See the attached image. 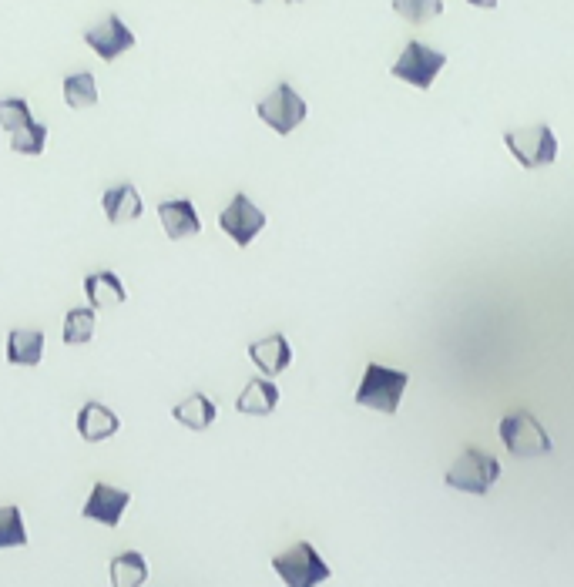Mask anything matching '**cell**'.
Here are the masks:
<instances>
[{
    "mask_svg": "<svg viewBox=\"0 0 574 587\" xmlns=\"http://www.w3.org/2000/svg\"><path fill=\"white\" fill-rule=\"evenodd\" d=\"M407 383H410V373H403V369L370 363L366 366V373H363L360 390H356V406H366V410L393 416L400 410V400H403Z\"/></svg>",
    "mask_w": 574,
    "mask_h": 587,
    "instance_id": "6da1fadb",
    "label": "cell"
},
{
    "mask_svg": "<svg viewBox=\"0 0 574 587\" xmlns=\"http://www.w3.org/2000/svg\"><path fill=\"white\" fill-rule=\"evenodd\" d=\"M497 433H501L504 447L511 450L517 460H534V457H548V453H554V440L548 437V430L538 423V416L531 410L507 413L501 426H497Z\"/></svg>",
    "mask_w": 574,
    "mask_h": 587,
    "instance_id": "7a4b0ae2",
    "label": "cell"
},
{
    "mask_svg": "<svg viewBox=\"0 0 574 587\" xmlns=\"http://www.w3.org/2000/svg\"><path fill=\"white\" fill-rule=\"evenodd\" d=\"M497 480H501V463L481 447H467L457 457L454 467L447 470V487L460 490V494H474V497L491 494Z\"/></svg>",
    "mask_w": 574,
    "mask_h": 587,
    "instance_id": "3957f363",
    "label": "cell"
},
{
    "mask_svg": "<svg viewBox=\"0 0 574 587\" xmlns=\"http://www.w3.org/2000/svg\"><path fill=\"white\" fill-rule=\"evenodd\" d=\"M504 145L511 148L517 165L528 168H548L558 158V135L551 125H531V128H511L504 131Z\"/></svg>",
    "mask_w": 574,
    "mask_h": 587,
    "instance_id": "277c9868",
    "label": "cell"
},
{
    "mask_svg": "<svg viewBox=\"0 0 574 587\" xmlns=\"http://www.w3.org/2000/svg\"><path fill=\"white\" fill-rule=\"evenodd\" d=\"M444 64H447V54L434 51V47L423 44V41H407V47H403V54L390 68V74L417 91H430L437 81V74L444 71Z\"/></svg>",
    "mask_w": 574,
    "mask_h": 587,
    "instance_id": "5b68a950",
    "label": "cell"
},
{
    "mask_svg": "<svg viewBox=\"0 0 574 587\" xmlns=\"http://www.w3.org/2000/svg\"><path fill=\"white\" fill-rule=\"evenodd\" d=\"M256 115H259V121H266L276 135H293V131L306 121L309 104L303 101V94L293 91V84L282 81V84H276V91L266 94V98L256 104Z\"/></svg>",
    "mask_w": 574,
    "mask_h": 587,
    "instance_id": "8992f818",
    "label": "cell"
},
{
    "mask_svg": "<svg viewBox=\"0 0 574 587\" xmlns=\"http://www.w3.org/2000/svg\"><path fill=\"white\" fill-rule=\"evenodd\" d=\"M272 567H276V574L289 587H313L329 577V564L319 557V551L309 541H299L289 551L276 554L272 557Z\"/></svg>",
    "mask_w": 574,
    "mask_h": 587,
    "instance_id": "52a82bcc",
    "label": "cell"
},
{
    "mask_svg": "<svg viewBox=\"0 0 574 587\" xmlns=\"http://www.w3.org/2000/svg\"><path fill=\"white\" fill-rule=\"evenodd\" d=\"M219 225H222V232L239 245V249H246V245L256 239L262 229H266V212H262L249 195L239 192L229 205L222 208Z\"/></svg>",
    "mask_w": 574,
    "mask_h": 587,
    "instance_id": "ba28073f",
    "label": "cell"
},
{
    "mask_svg": "<svg viewBox=\"0 0 574 587\" xmlns=\"http://www.w3.org/2000/svg\"><path fill=\"white\" fill-rule=\"evenodd\" d=\"M84 44H88L101 61H118L121 54L135 47V34L128 31L118 14H108L105 21L94 24L91 31L84 34Z\"/></svg>",
    "mask_w": 574,
    "mask_h": 587,
    "instance_id": "9c48e42d",
    "label": "cell"
},
{
    "mask_svg": "<svg viewBox=\"0 0 574 587\" xmlns=\"http://www.w3.org/2000/svg\"><path fill=\"white\" fill-rule=\"evenodd\" d=\"M128 504H131L128 490H118V487H108V484H94L91 497L84 500L81 514L88 520H98V524H105V527H118V520L128 510Z\"/></svg>",
    "mask_w": 574,
    "mask_h": 587,
    "instance_id": "30bf717a",
    "label": "cell"
},
{
    "mask_svg": "<svg viewBox=\"0 0 574 587\" xmlns=\"http://www.w3.org/2000/svg\"><path fill=\"white\" fill-rule=\"evenodd\" d=\"M158 219H162L165 235L175 242L202 232V219H199V212H195L192 198H172V202H162L158 205Z\"/></svg>",
    "mask_w": 574,
    "mask_h": 587,
    "instance_id": "8fae6325",
    "label": "cell"
},
{
    "mask_svg": "<svg viewBox=\"0 0 574 587\" xmlns=\"http://www.w3.org/2000/svg\"><path fill=\"white\" fill-rule=\"evenodd\" d=\"M249 359L266 376H279L282 369H289V363H293V346H289V339L282 333H272L249 346Z\"/></svg>",
    "mask_w": 574,
    "mask_h": 587,
    "instance_id": "7c38bea8",
    "label": "cell"
},
{
    "mask_svg": "<svg viewBox=\"0 0 574 587\" xmlns=\"http://www.w3.org/2000/svg\"><path fill=\"white\" fill-rule=\"evenodd\" d=\"M78 433L84 443H101L118 433V416L101 403H84L78 413Z\"/></svg>",
    "mask_w": 574,
    "mask_h": 587,
    "instance_id": "4fadbf2b",
    "label": "cell"
},
{
    "mask_svg": "<svg viewBox=\"0 0 574 587\" xmlns=\"http://www.w3.org/2000/svg\"><path fill=\"white\" fill-rule=\"evenodd\" d=\"M101 208H105L108 222L111 225H125V222H135L141 215V195L135 192V185H115L108 188L105 198H101Z\"/></svg>",
    "mask_w": 574,
    "mask_h": 587,
    "instance_id": "5bb4252c",
    "label": "cell"
},
{
    "mask_svg": "<svg viewBox=\"0 0 574 587\" xmlns=\"http://www.w3.org/2000/svg\"><path fill=\"white\" fill-rule=\"evenodd\" d=\"M84 296H88L91 309H115L125 302V286H121V279L115 272H91L88 279H84Z\"/></svg>",
    "mask_w": 574,
    "mask_h": 587,
    "instance_id": "9a60e30c",
    "label": "cell"
},
{
    "mask_svg": "<svg viewBox=\"0 0 574 587\" xmlns=\"http://www.w3.org/2000/svg\"><path fill=\"white\" fill-rule=\"evenodd\" d=\"M279 406V386L272 380H249L235 400V410L246 416H269Z\"/></svg>",
    "mask_w": 574,
    "mask_h": 587,
    "instance_id": "2e32d148",
    "label": "cell"
},
{
    "mask_svg": "<svg viewBox=\"0 0 574 587\" xmlns=\"http://www.w3.org/2000/svg\"><path fill=\"white\" fill-rule=\"evenodd\" d=\"M44 356V333L37 329H14L7 336V363L11 366H37Z\"/></svg>",
    "mask_w": 574,
    "mask_h": 587,
    "instance_id": "e0dca14e",
    "label": "cell"
},
{
    "mask_svg": "<svg viewBox=\"0 0 574 587\" xmlns=\"http://www.w3.org/2000/svg\"><path fill=\"white\" fill-rule=\"evenodd\" d=\"M215 416H219V406H215L205 393H192L188 400L175 406V420L195 433L209 430V426L215 423Z\"/></svg>",
    "mask_w": 574,
    "mask_h": 587,
    "instance_id": "ac0fdd59",
    "label": "cell"
},
{
    "mask_svg": "<svg viewBox=\"0 0 574 587\" xmlns=\"http://www.w3.org/2000/svg\"><path fill=\"white\" fill-rule=\"evenodd\" d=\"M145 581H148L145 554L128 551V554H118L115 561H111V584H115V587H138Z\"/></svg>",
    "mask_w": 574,
    "mask_h": 587,
    "instance_id": "d6986e66",
    "label": "cell"
},
{
    "mask_svg": "<svg viewBox=\"0 0 574 587\" xmlns=\"http://www.w3.org/2000/svg\"><path fill=\"white\" fill-rule=\"evenodd\" d=\"M64 101H68V108L81 111V108H91L94 101H98V84H94V74L91 71H74L64 78Z\"/></svg>",
    "mask_w": 574,
    "mask_h": 587,
    "instance_id": "ffe728a7",
    "label": "cell"
},
{
    "mask_svg": "<svg viewBox=\"0 0 574 587\" xmlns=\"http://www.w3.org/2000/svg\"><path fill=\"white\" fill-rule=\"evenodd\" d=\"M4 547H27V527L21 507H0V551Z\"/></svg>",
    "mask_w": 574,
    "mask_h": 587,
    "instance_id": "44dd1931",
    "label": "cell"
},
{
    "mask_svg": "<svg viewBox=\"0 0 574 587\" xmlns=\"http://www.w3.org/2000/svg\"><path fill=\"white\" fill-rule=\"evenodd\" d=\"M94 336V309H71L64 316V343L68 346H84Z\"/></svg>",
    "mask_w": 574,
    "mask_h": 587,
    "instance_id": "7402d4cb",
    "label": "cell"
},
{
    "mask_svg": "<svg viewBox=\"0 0 574 587\" xmlns=\"http://www.w3.org/2000/svg\"><path fill=\"white\" fill-rule=\"evenodd\" d=\"M47 145V125L41 121H27L24 128L11 131V148L17 155H41Z\"/></svg>",
    "mask_w": 574,
    "mask_h": 587,
    "instance_id": "603a6c76",
    "label": "cell"
},
{
    "mask_svg": "<svg viewBox=\"0 0 574 587\" xmlns=\"http://www.w3.org/2000/svg\"><path fill=\"white\" fill-rule=\"evenodd\" d=\"M393 11H397L403 21L423 24L444 14V0H393Z\"/></svg>",
    "mask_w": 574,
    "mask_h": 587,
    "instance_id": "cb8c5ba5",
    "label": "cell"
},
{
    "mask_svg": "<svg viewBox=\"0 0 574 587\" xmlns=\"http://www.w3.org/2000/svg\"><path fill=\"white\" fill-rule=\"evenodd\" d=\"M27 121H34V118L24 98H0V128L17 131V128H24Z\"/></svg>",
    "mask_w": 574,
    "mask_h": 587,
    "instance_id": "d4e9b609",
    "label": "cell"
},
{
    "mask_svg": "<svg viewBox=\"0 0 574 587\" xmlns=\"http://www.w3.org/2000/svg\"><path fill=\"white\" fill-rule=\"evenodd\" d=\"M467 4H474V7H484V11H494V7H497V0H467Z\"/></svg>",
    "mask_w": 574,
    "mask_h": 587,
    "instance_id": "484cf974",
    "label": "cell"
},
{
    "mask_svg": "<svg viewBox=\"0 0 574 587\" xmlns=\"http://www.w3.org/2000/svg\"><path fill=\"white\" fill-rule=\"evenodd\" d=\"M252 4H266V0H252Z\"/></svg>",
    "mask_w": 574,
    "mask_h": 587,
    "instance_id": "4316f807",
    "label": "cell"
},
{
    "mask_svg": "<svg viewBox=\"0 0 574 587\" xmlns=\"http://www.w3.org/2000/svg\"><path fill=\"white\" fill-rule=\"evenodd\" d=\"M286 4H299V0H286Z\"/></svg>",
    "mask_w": 574,
    "mask_h": 587,
    "instance_id": "83f0119b",
    "label": "cell"
}]
</instances>
